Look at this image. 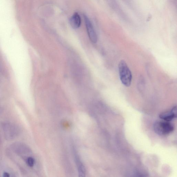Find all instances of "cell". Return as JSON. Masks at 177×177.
Returning <instances> with one entry per match:
<instances>
[{
	"instance_id": "obj_1",
	"label": "cell",
	"mask_w": 177,
	"mask_h": 177,
	"mask_svg": "<svg viewBox=\"0 0 177 177\" xmlns=\"http://www.w3.org/2000/svg\"><path fill=\"white\" fill-rule=\"evenodd\" d=\"M119 75L121 83L127 87L130 86L132 83V72L124 60H121L118 65Z\"/></svg>"
},
{
	"instance_id": "obj_2",
	"label": "cell",
	"mask_w": 177,
	"mask_h": 177,
	"mask_svg": "<svg viewBox=\"0 0 177 177\" xmlns=\"http://www.w3.org/2000/svg\"><path fill=\"white\" fill-rule=\"evenodd\" d=\"M154 129L157 134L160 136H166L171 133L174 128L169 121H157L154 124Z\"/></svg>"
},
{
	"instance_id": "obj_3",
	"label": "cell",
	"mask_w": 177,
	"mask_h": 177,
	"mask_svg": "<svg viewBox=\"0 0 177 177\" xmlns=\"http://www.w3.org/2000/svg\"><path fill=\"white\" fill-rule=\"evenodd\" d=\"M2 128L5 138L8 140L13 139L18 134V130L16 126L10 123L3 124Z\"/></svg>"
},
{
	"instance_id": "obj_4",
	"label": "cell",
	"mask_w": 177,
	"mask_h": 177,
	"mask_svg": "<svg viewBox=\"0 0 177 177\" xmlns=\"http://www.w3.org/2000/svg\"><path fill=\"white\" fill-rule=\"evenodd\" d=\"M84 17L86 31L90 40L93 43H96L97 41V36L93 26L89 19L86 15H84Z\"/></svg>"
},
{
	"instance_id": "obj_5",
	"label": "cell",
	"mask_w": 177,
	"mask_h": 177,
	"mask_svg": "<svg viewBox=\"0 0 177 177\" xmlns=\"http://www.w3.org/2000/svg\"><path fill=\"white\" fill-rule=\"evenodd\" d=\"M177 106H174L170 110L161 113L160 114L159 117L160 119L164 121H170L177 117Z\"/></svg>"
},
{
	"instance_id": "obj_6",
	"label": "cell",
	"mask_w": 177,
	"mask_h": 177,
	"mask_svg": "<svg viewBox=\"0 0 177 177\" xmlns=\"http://www.w3.org/2000/svg\"><path fill=\"white\" fill-rule=\"evenodd\" d=\"M70 23L73 29H77L80 26L81 23V18L79 14L76 12L71 17Z\"/></svg>"
},
{
	"instance_id": "obj_7",
	"label": "cell",
	"mask_w": 177,
	"mask_h": 177,
	"mask_svg": "<svg viewBox=\"0 0 177 177\" xmlns=\"http://www.w3.org/2000/svg\"><path fill=\"white\" fill-rule=\"evenodd\" d=\"M13 149L18 154L24 155L26 154L28 151V149L24 144L20 143H14L12 146Z\"/></svg>"
},
{
	"instance_id": "obj_8",
	"label": "cell",
	"mask_w": 177,
	"mask_h": 177,
	"mask_svg": "<svg viewBox=\"0 0 177 177\" xmlns=\"http://www.w3.org/2000/svg\"><path fill=\"white\" fill-rule=\"evenodd\" d=\"M75 161L77 165L78 172L80 177H84L85 175V170L82 162L81 161L79 157L76 155Z\"/></svg>"
},
{
	"instance_id": "obj_9",
	"label": "cell",
	"mask_w": 177,
	"mask_h": 177,
	"mask_svg": "<svg viewBox=\"0 0 177 177\" xmlns=\"http://www.w3.org/2000/svg\"><path fill=\"white\" fill-rule=\"evenodd\" d=\"M27 163L30 167H33L35 163V160L33 157H28L26 160Z\"/></svg>"
},
{
	"instance_id": "obj_10",
	"label": "cell",
	"mask_w": 177,
	"mask_h": 177,
	"mask_svg": "<svg viewBox=\"0 0 177 177\" xmlns=\"http://www.w3.org/2000/svg\"><path fill=\"white\" fill-rule=\"evenodd\" d=\"M3 175H4V176H3V177H10L9 174L8 173L5 172L4 173Z\"/></svg>"
}]
</instances>
